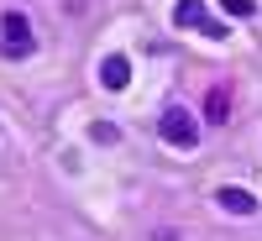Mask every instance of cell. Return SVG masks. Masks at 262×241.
<instances>
[{"label":"cell","mask_w":262,"mask_h":241,"mask_svg":"<svg viewBox=\"0 0 262 241\" xmlns=\"http://www.w3.org/2000/svg\"><path fill=\"white\" fill-rule=\"evenodd\" d=\"M163 137H168L173 147H194V116H189V111H168V116H163Z\"/></svg>","instance_id":"cell-1"},{"label":"cell","mask_w":262,"mask_h":241,"mask_svg":"<svg viewBox=\"0 0 262 241\" xmlns=\"http://www.w3.org/2000/svg\"><path fill=\"white\" fill-rule=\"evenodd\" d=\"M221 205L236 210V215H252V210H257V200H252L247 189H221Z\"/></svg>","instance_id":"cell-2"},{"label":"cell","mask_w":262,"mask_h":241,"mask_svg":"<svg viewBox=\"0 0 262 241\" xmlns=\"http://www.w3.org/2000/svg\"><path fill=\"white\" fill-rule=\"evenodd\" d=\"M100 74H105V84H111V90H121V84H126V63H121V58H105Z\"/></svg>","instance_id":"cell-3"}]
</instances>
